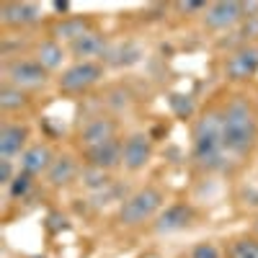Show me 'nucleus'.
Segmentation results:
<instances>
[{"label": "nucleus", "mask_w": 258, "mask_h": 258, "mask_svg": "<svg viewBox=\"0 0 258 258\" xmlns=\"http://www.w3.org/2000/svg\"><path fill=\"white\" fill-rule=\"evenodd\" d=\"M258 142V111L245 96H230L222 106V145L225 153L243 158Z\"/></svg>", "instance_id": "obj_1"}, {"label": "nucleus", "mask_w": 258, "mask_h": 258, "mask_svg": "<svg viewBox=\"0 0 258 258\" xmlns=\"http://www.w3.org/2000/svg\"><path fill=\"white\" fill-rule=\"evenodd\" d=\"M222 155V109H207L199 114L191 129V158L202 168H217Z\"/></svg>", "instance_id": "obj_2"}, {"label": "nucleus", "mask_w": 258, "mask_h": 258, "mask_svg": "<svg viewBox=\"0 0 258 258\" xmlns=\"http://www.w3.org/2000/svg\"><path fill=\"white\" fill-rule=\"evenodd\" d=\"M165 204V194L158 186H142L132 197H126L116 212V220L124 227H137L147 220H153Z\"/></svg>", "instance_id": "obj_3"}, {"label": "nucleus", "mask_w": 258, "mask_h": 258, "mask_svg": "<svg viewBox=\"0 0 258 258\" xmlns=\"http://www.w3.org/2000/svg\"><path fill=\"white\" fill-rule=\"evenodd\" d=\"M103 78V64L101 62H75L68 70H62L57 88L62 93H85Z\"/></svg>", "instance_id": "obj_4"}, {"label": "nucleus", "mask_w": 258, "mask_h": 258, "mask_svg": "<svg viewBox=\"0 0 258 258\" xmlns=\"http://www.w3.org/2000/svg\"><path fill=\"white\" fill-rule=\"evenodd\" d=\"M258 73V44H240L225 59V78L230 83H245Z\"/></svg>", "instance_id": "obj_5"}, {"label": "nucleus", "mask_w": 258, "mask_h": 258, "mask_svg": "<svg viewBox=\"0 0 258 258\" xmlns=\"http://www.w3.org/2000/svg\"><path fill=\"white\" fill-rule=\"evenodd\" d=\"M6 83L16 88H39L47 83V70L36 59H11L6 64Z\"/></svg>", "instance_id": "obj_6"}, {"label": "nucleus", "mask_w": 258, "mask_h": 258, "mask_svg": "<svg viewBox=\"0 0 258 258\" xmlns=\"http://www.w3.org/2000/svg\"><path fill=\"white\" fill-rule=\"evenodd\" d=\"M116 132H119V121L114 116L101 114V116H93V119H88L83 124L78 140H80L83 150H91V147H98V145L109 142V140H116Z\"/></svg>", "instance_id": "obj_7"}, {"label": "nucleus", "mask_w": 258, "mask_h": 258, "mask_svg": "<svg viewBox=\"0 0 258 258\" xmlns=\"http://www.w3.org/2000/svg\"><path fill=\"white\" fill-rule=\"evenodd\" d=\"M243 24V3H209L204 26L209 31H230Z\"/></svg>", "instance_id": "obj_8"}, {"label": "nucleus", "mask_w": 258, "mask_h": 258, "mask_svg": "<svg viewBox=\"0 0 258 258\" xmlns=\"http://www.w3.org/2000/svg\"><path fill=\"white\" fill-rule=\"evenodd\" d=\"M153 160V140L145 132H135L124 140V168L137 173Z\"/></svg>", "instance_id": "obj_9"}, {"label": "nucleus", "mask_w": 258, "mask_h": 258, "mask_svg": "<svg viewBox=\"0 0 258 258\" xmlns=\"http://www.w3.org/2000/svg\"><path fill=\"white\" fill-rule=\"evenodd\" d=\"M85 165H93L101 170H111L116 165H124V140H109L98 147L85 150Z\"/></svg>", "instance_id": "obj_10"}, {"label": "nucleus", "mask_w": 258, "mask_h": 258, "mask_svg": "<svg viewBox=\"0 0 258 258\" xmlns=\"http://www.w3.org/2000/svg\"><path fill=\"white\" fill-rule=\"evenodd\" d=\"M26 142H29V126L26 124L6 121L0 126V158L3 160H13L16 155H24Z\"/></svg>", "instance_id": "obj_11"}, {"label": "nucleus", "mask_w": 258, "mask_h": 258, "mask_svg": "<svg viewBox=\"0 0 258 258\" xmlns=\"http://www.w3.org/2000/svg\"><path fill=\"white\" fill-rule=\"evenodd\" d=\"M194 222V209L188 204H170L158 214L155 222V232L160 235H170V232H181Z\"/></svg>", "instance_id": "obj_12"}, {"label": "nucleus", "mask_w": 258, "mask_h": 258, "mask_svg": "<svg viewBox=\"0 0 258 258\" xmlns=\"http://www.w3.org/2000/svg\"><path fill=\"white\" fill-rule=\"evenodd\" d=\"M106 52H109V41L98 31H88L70 44V54L78 62H96V57H106Z\"/></svg>", "instance_id": "obj_13"}, {"label": "nucleus", "mask_w": 258, "mask_h": 258, "mask_svg": "<svg viewBox=\"0 0 258 258\" xmlns=\"http://www.w3.org/2000/svg\"><path fill=\"white\" fill-rule=\"evenodd\" d=\"M39 16H41V11L34 3H3L0 6V21L11 29L31 26L39 21Z\"/></svg>", "instance_id": "obj_14"}, {"label": "nucleus", "mask_w": 258, "mask_h": 258, "mask_svg": "<svg viewBox=\"0 0 258 258\" xmlns=\"http://www.w3.org/2000/svg\"><path fill=\"white\" fill-rule=\"evenodd\" d=\"M52 163H54V155L47 145H31V147H26V153L21 155V170L29 176L47 173Z\"/></svg>", "instance_id": "obj_15"}, {"label": "nucleus", "mask_w": 258, "mask_h": 258, "mask_svg": "<svg viewBox=\"0 0 258 258\" xmlns=\"http://www.w3.org/2000/svg\"><path fill=\"white\" fill-rule=\"evenodd\" d=\"M88 31H93V26H91V21L83 18V16H64L52 26V36L57 41H70V44L78 41L80 36H85Z\"/></svg>", "instance_id": "obj_16"}, {"label": "nucleus", "mask_w": 258, "mask_h": 258, "mask_svg": "<svg viewBox=\"0 0 258 258\" xmlns=\"http://www.w3.org/2000/svg\"><path fill=\"white\" fill-rule=\"evenodd\" d=\"M78 163H75V158L73 155H59V158H54V163L49 165V170H47V181H49V186H54V188H59V186H70L73 181H75V176H78Z\"/></svg>", "instance_id": "obj_17"}, {"label": "nucleus", "mask_w": 258, "mask_h": 258, "mask_svg": "<svg viewBox=\"0 0 258 258\" xmlns=\"http://www.w3.org/2000/svg\"><path fill=\"white\" fill-rule=\"evenodd\" d=\"M34 59L44 68L47 73L62 68V62H64V49L57 39H44V41H39L36 44V52H34Z\"/></svg>", "instance_id": "obj_18"}, {"label": "nucleus", "mask_w": 258, "mask_h": 258, "mask_svg": "<svg viewBox=\"0 0 258 258\" xmlns=\"http://www.w3.org/2000/svg\"><path fill=\"white\" fill-rule=\"evenodd\" d=\"M142 57L140 47H135L132 41H126V44H116V47H109V52H106V59H109L111 64H135L137 59Z\"/></svg>", "instance_id": "obj_19"}, {"label": "nucleus", "mask_w": 258, "mask_h": 258, "mask_svg": "<svg viewBox=\"0 0 258 258\" xmlns=\"http://www.w3.org/2000/svg\"><path fill=\"white\" fill-rule=\"evenodd\" d=\"M225 258H258V238H235L227 243Z\"/></svg>", "instance_id": "obj_20"}, {"label": "nucleus", "mask_w": 258, "mask_h": 258, "mask_svg": "<svg viewBox=\"0 0 258 258\" xmlns=\"http://www.w3.org/2000/svg\"><path fill=\"white\" fill-rule=\"evenodd\" d=\"M21 106H26V93L11 83H3V88H0V109L11 114V111L21 109Z\"/></svg>", "instance_id": "obj_21"}, {"label": "nucleus", "mask_w": 258, "mask_h": 258, "mask_svg": "<svg viewBox=\"0 0 258 258\" xmlns=\"http://www.w3.org/2000/svg\"><path fill=\"white\" fill-rule=\"evenodd\" d=\"M80 181L88 191H103L106 186L111 183L109 178V170H101V168H93V165H85L80 170Z\"/></svg>", "instance_id": "obj_22"}, {"label": "nucleus", "mask_w": 258, "mask_h": 258, "mask_svg": "<svg viewBox=\"0 0 258 258\" xmlns=\"http://www.w3.org/2000/svg\"><path fill=\"white\" fill-rule=\"evenodd\" d=\"M31 186H34V176L24 173V170H18V176H16V178L11 181V186H8L11 199H21V197H26Z\"/></svg>", "instance_id": "obj_23"}, {"label": "nucleus", "mask_w": 258, "mask_h": 258, "mask_svg": "<svg viewBox=\"0 0 258 258\" xmlns=\"http://www.w3.org/2000/svg\"><path fill=\"white\" fill-rule=\"evenodd\" d=\"M188 258H222V253H220V248L214 243H197L191 248Z\"/></svg>", "instance_id": "obj_24"}, {"label": "nucleus", "mask_w": 258, "mask_h": 258, "mask_svg": "<svg viewBox=\"0 0 258 258\" xmlns=\"http://www.w3.org/2000/svg\"><path fill=\"white\" fill-rule=\"evenodd\" d=\"M13 160H3L0 158V183L3 186H11V181H13V165H11Z\"/></svg>", "instance_id": "obj_25"}, {"label": "nucleus", "mask_w": 258, "mask_h": 258, "mask_svg": "<svg viewBox=\"0 0 258 258\" xmlns=\"http://www.w3.org/2000/svg\"><path fill=\"white\" fill-rule=\"evenodd\" d=\"M178 11H183V13H194V11H199V13H207V3H178L176 6Z\"/></svg>", "instance_id": "obj_26"}, {"label": "nucleus", "mask_w": 258, "mask_h": 258, "mask_svg": "<svg viewBox=\"0 0 258 258\" xmlns=\"http://www.w3.org/2000/svg\"><path fill=\"white\" fill-rule=\"evenodd\" d=\"M54 11H62L64 13V11H70V6L68 3H54Z\"/></svg>", "instance_id": "obj_27"}, {"label": "nucleus", "mask_w": 258, "mask_h": 258, "mask_svg": "<svg viewBox=\"0 0 258 258\" xmlns=\"http://www.w3.org/2000/svg\"><path fill=\"white\" fill-rule=\"evenodd\" d=\"M255 232H258V222H255Z\"/></svg>", "instance_id": "obj_28"}]
</instances>
